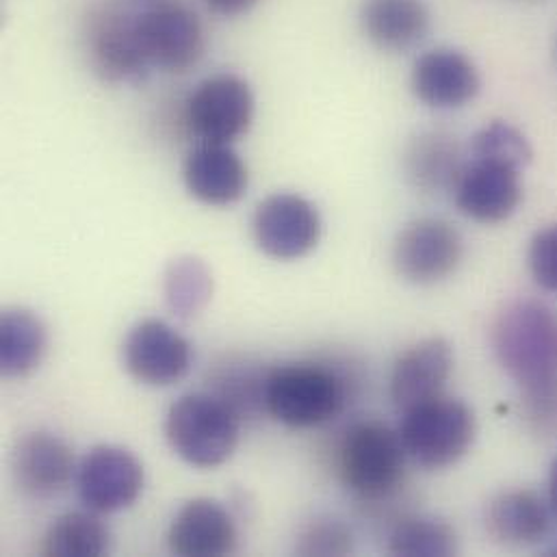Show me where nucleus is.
Masks as SVG:
<instances>
[{
    "label": "nucleus",
    "mask_w": 557,
    "mask_h": 557,
    "mask_svg": "<svg viewBox=\"0 0 557 557\" xmlns=\"http://www.w3.org/2000/svg\"><path fill=\"white\" fill-rule=\"evenodd\" d=\"M493 349L523 395L557 391V312L543 301L508 304L491 332Z\"/></svg>",
    "instance_id": "obj_1"
},
{
    "label": "nucleus",
    "mask_w": 557,
    "mask_h": 557,
    "mask_svg": "<svg viewBox=\"0 0 557 557\" xmlns=\"http://www.w3.org/2000/svg\"><path fill=\"white\" fill-rule=\"evenodd\" d=\"M406 460L399 432L380 421H360L338 443L336 473L356 499L380 504L401 488Z\"/></svg>",
    "instance_id": "obj_2"
},
{
    "label": "nucleus",
    "mask_w": 557,
    "mask_h": 557,
    "mask_svg": "<svg viewBox=\"0 0 557 557\" xmlns=\"http://www.w3.org/2000/svg\"><path fill=\"white\" fill-rule=\"evenodd\" d=\"M349 399V384L330 364L293 362L268 373L265 410L282 425L317 428L336 419Z\"/></svg>",
    "instance_id": "obj_3"
},
{
    "label": "nucleus",
    "mask_w": 557,
    "mask_h": 557,
    "mask_svg": "<svg viewBox=\"0 0 557 557\" xmlns=\"http://www.w3.org/2000/svg\"><path fill=\"white\" fill-rule=\"evenodd\" d=\"M172 449L191 467L215 469L237 449L239 414L213 393H189L172 404L165 419Z\"/></svg>",
    "instance_id": "obj_4"
},
{
    "label": "nucleus",
    "mask_w": 557,
    "mask_h": 557,
    "mask_svg": "<svg viewBox=\"0 0 557 557\" xmlns=\"http://www.w3.org/2000/svg\"><path fill=\"white\" fill-rule=\"evenodd\" d=\"M81 39L89 70L109 85L139 83L152 72L139 33V13L122 4H94L83 17Z\"/></svg>",
    "instance_id": "obj_5"
},
{
    "label": "nucleus",
    "mask_w": 557,
    "mask_h": 557,
    "mask_svg": "<svg viewBox=\"0 0 557 557\" xmlns=\"http://www.w3.org/2000/svg\"><path fill=\"white\" fill-rule=\"evenodd\" d=\"M478 423L471 406L454 397H434L404 412L399 436L408 458L428 471L460 462L473 441Z\"/></svg>",
    "instance_id": "obj_6"
},
{
    "label": "nucleus",
    "mask_w": 557,
    "mask_h": 557,
    "mask_svg": "<svg viewBox=\"0 0 557 557\" xmlns=\"http://www.w3.org/2000/svg\"><path fill=\"white\" fill-rule=\"evenodd\" d=\"M257 100L246 78L215 74L205 78L187 98L183 126L198 144L233 146L248 135L255 122Z\"/></svg>",
    "instance_id": "obj_7"
},
{
    "label": "nucleus",
    "mask_w": 557,
    "mask_h": 557,
    "mask_svg": "<svg viewBox=\"0 0 557 557\" xmlns=\"http://www.w3.org/2000/svg\"><path fill=\"white\" fill-rule=\"evenodd\" d=\"M139 33L152 70L185 74L207 52V30L194 9L181 2H157L139 13Z\"/></svg>",
    "instance_id": "obj_8"
},
{
    "label": "nucleus",
    "mask_w": 557,
    "mask_h": 557,
    "mask_svg": "<svg viewBox=\"0 0 557 557\" xmlns=\"http://www.w3.org/2000/svg\"><path fill=\"white\" fill-rule=\"evenodd\" d=\"M465 257V242L458 228L438 218L410 222L395 239L393 265L412 284H436L449 278Z\"/></svg>",
    "instance_id": "obj_9"
},
{
    "label": "nucleus",
    "mask_w": 557,
    "mask_h": 557,
    "mask_svg": "<svg viewBox=\"0 0 557 557\" xmlns=\"http://www.w3.org/2000/svg\"><path fill=\"white\" fill-rule=\"evenodd\" d=\"M144 467L124 447L98 445L81 462L76 486L81 502L96 515L131 508L144 491Z\"/></svg>",
    "instance_id": "obj_10"
},
{
    "label": "nucleus",
    "mask_w": 557,
    "mask_h": 557,
    "mask_svg": "<svg viewBox=\"0 0 557 557\" xmlns=\"http://www.w3.org/2000/svg\"><path fill=\"white\" fill-rule=\"evenodd\" d=\"M252 233L268 257L297 261L317 248L321 215L310 200L297 194H274L257 207Z\"/></svg>",
    "instance_id": "obj_11"
},
{
    "label": "nucleus",
    "mask_w": 557,
    "mask_h": 557,
    "mask_svg": "<svg viewBox=\"0 0 557 557\" xmlns=\"http://www.w3.org/2000/svg\"><path fill=\"white\" fill-rule=\"evenodd\" d=\"M194 362L191 343L161 319L139 321L124 341V367L141 384L172 386Z\"/></svg>",
    "instance_id": "obj_12"
},
{
    "label": "nucleus",
    "mask_w": 557,
    "mask_h": 557,
    "mask_svg": "<svg viewBox=\"0 0 557 557\" xmlns=\"http://www.w3.org/2000/svg\"><path fill=\"white\" fill-rule=\"evenodd\" d=\"M451 194L465 218L480 224L506 222L523 200L521 170L469 157Z\"/></svg>",
    "instance_id": "obj_13"
},
{
    "label": "nucleus",
    "mask_w": 557,
    "mask_h": 557,
    "mask_svg": "<svg viewBox=\"0 0 557 557\" xmlns=\"http://www.w3.org/2000/svg\"><path fill=\"white\" fill-rule=\"evenodd\" d=\"M410 85L423 104L449 111L462 109L478 98L482 76L469 54L441 46L423 52L414 61Z\"/></svg>",
    "instance_id": "obj_14"
},
{
    "label": "nucleus",
    "mask_w": 557,
    "mask_h": 557,
    "mask_svg": "<svg viewBox=\"0 0 557 557\" xmlns=\"http://www.w3.org/2000/svg\"><path fill=\"white\" fill-rule=\"evenodd\" d=\"M17 488L33 499H50L67 488L74 478V454L52 432L24 434L11 458Z\"/></svg>",
    "instance_id": "obj_15"
},
{
    "label": "nucleus",
    "mask_w": 557,
    "mask_h": 557,
    "mask_svg": "<svg viewBox=\"0 0 557 557\" xmlns=\"http://www.w3.org/2000/svg\"><path fill=\"white\" fill-rule=\"evenodd\" d=\"M187 191L209 207L239 202L250 185L246 161L224 144H198L183 163Z\"/></svg>",
    "instance_id": "obj_16"
},
{
    "label": "nucleus",
    "mask_w": 557,
    "mask_h": 557,
    "mask_svg": "<svg viewBox=\"0 0 557 557\" xmlns=\"http://www.w3.org/2000/svg\"><path fill=\"white\" fill-rule=\"evenodd\" d=\"M454 371V349L445 338H425L406 349L391 375V397L406 412L441 397Z\"/></svg>",
    "instance_id": "obj_17"
},
{
    "label": "nucleus",
    "mask_w": 557,
    "mask_h": 557,
    "mask_svg": "<svg viewBox=\"0 0 557 557\" xmlns=\"http://www.w3.org/2000/svg\"><path fill=\"white\" fill-rule=\"evenodd\" d=\"M168 545L176 556H233L239 545V532L224 506L211 499H194L174 517Z\"/></svg>",
    "instance_id": "obj_18"
},
{
    "label": "nucleus",
    "mask_w": 557,
    "mask_h": 557,
    "mask_svg": "<svg viewBox=\"0 0 557 557\" xmlns=\"http://www.w3.org/2000/svg\"><path fill=\"white\" fill-rule=\"evenodd\" d=\"M358 17L364 37L386 52L414 48L432 24L425 0H362Z\"/></svg>",
    "instance_id": "obj_19"
},
{
    "label": "nucleus",
    "mask_w": 557,
    "mask_h": 557,
    "mask_svg": "<svg viewBox=\"0 0 557 557\" xmlns=\"http://www.w3.org/2000/svg\"><path fill=\"white\" fill-rule=\"evenodd\" d=\"M486 530L499 545L534 547L552 532V508L534 491H508L491 502Z\"/></svg>",
    "instance_id": "obj_20"
},
{
    "label": "nucleus",
    "mask_w": 557,
    "mask_h": 557,
    "mask_svg": "<svg viewBox=\"0 0 557 557\" xmlns=\"http://www.w3.org/2000/svg\"><path fill=\"white\" fill-rule=\"evenodd\" d=\"M465 163L467 159L460 144L443 131L417 135L408 144L404 157L406 176L421 194L454 191Z\"/></svg>",
    "instance_id": "obj_21"
},
{
    "label": "nucleus",
    "mask_w": 557,
    "mask_h": 557,
    "mask_svg": "<svg viewBox=\"0 0 557 557\" xmlns=\"http://www.w3.org/2000/svg\"><path fill=\"white\" fill-rule=\"evenodd\" d=\"M48 334L37 314L26 308H7L0 317V371L9 377L33 373L46 354Z\"/></svg>",
    "instance_id": "obj_22"
},
{
    "label": "nucleus",
    "mask_w": 557,
    "mask_h": 557,
    "mask_svg": "<svg viewBox=\"0 0 557 557\" xmlns=\"http://www.w3.org/2000/svg\"><path fill=\"white\" fill-rule=\"evenodd\" d=\"M111 552L109 528L91 512L59 517L46 532L41 554L48 557H100Z\"/></svg>",
    "instance_id": "obj_23"
},
{
    "label": "nucleus",
    "mask_w": 557,
    "mask_h": 557,
    "mask_svg": "<svg viewBox=\"0 0 557 557\" xmlns=\"http://www.w3.org/2000/svg\"><path fill=\"white\" fill-rule=\"evenodd\" d=\"M386 552L401 557L456 556L458 539L454 528L443 519L410 515L393 525Z\"/></svg>",
    "instance_id": "obj_24"
},
{
    "label": "nucleus",
    "mask_w": 557,
    "mask_h": 557,
    "mask_svg": "<svg viewBox=\"0 0 557 557\" xmlns=\"http://www.w3.org/2000/svg\"><path fill=\"white\" fill-rule=\"evenodd\" d=\"M213 293L209 268L194 257L176 259L165 274V299L174 314L183 319L196 317Z\"/></svg>",
    "instance_id": "obj_25"
},
{
    "label": "nucleus",
    "mask_w": 557,
    "mask_h": 557,
    "mask_svg": "<svg viewBox=\"0 0 557 557\" xmlns=\"http://www.w3.org/2000/svg\"><path fill=\"white\" fill-rule=\"evenodd\" d=\"M268 373H261L246 362H228V367H222L213 377V395L226 401L239 419H246V414L257 417L265 410Z\"/></svg>",
    "instance_id": "obj_26"
},
{
    "label": "nucleus",
    "mask_w": 557,
    "mask_h": 557,
    "mask_svg": "<svg viewBox=\"0 0 557 557\" xmlns=\"http://www.w3.org/2000/svg\"><path fill=\"white\" fill-rule=\"evenodd\" d=\"M471 159L497 161L523 170L532 159V148L525 135L508 122H491L478 131L469 148Z\"/></svg>",
    "instance_id": "obj_27"
},
{
    "label": "nucleus",
    "mask_w": 557,
    "mask_h": 557,
    "mask_svg": "<svg viewBox=\"0 0 557 557\" xmlns=\"http://www.w3.org/2000/svg\"><path fill=\"white\" fill-rule=\"evenodd\" d=\"M299 556H347L354 552V534L338 519H317L297 539Z\"/></svg>",
    "instance_id": "obj_28"
},
{
    "label": "nucleus",
    "mask_w": 557,
    "mask_h": 557,
    "mask_svg": "<svg viewBox=\"0 0 557 557\" xmlns=\"http://www.w3.org/2000/svg\"><path fill=\"white\" fill-rule=\"evenodd\" d=\"M528 261L536 282L547 290L557 293V224L536 233L530 244Z\"/></svg>",
    "instance_id": "obj_29"
},
{
    "label": "nucleus",
    "mask_w": 557,
    "mask_h": 557,
    "mask_svg": "<svg viewBox=\"0 0 557 557\" xmlns=\"http://www.w3.org/2000/svg\"><path fill=\"white\" fill-rule=\"evenodd\" d=\"M523 417L530 430L539 436H557V391L523 395Z\"/></svg>",
    "instance_id": "obj_30"
},
{
    "label": "nucleus",
    "mask_w": 557,
    "mask_h": 557,
    "mask_svg": "<svg viewBox=\"0 0 557 557\" xmlns=\"http://www.w3.org/2000/svg\"><path fill=\"white\" fill-rule=\"evenodd\" d=\"M207 9L220 17H239L250 13L261 0H202Z\"/></svg>",
    "instance_id": "obj_31"
},
{
    "label": "nucleus",
    "mask_w": 557,
    "mask_h": 557,
    "mask_svg": "<svg viewBox=\"0 0 557 557\" xmlns=\"http://www.w3.org/2000/svg\"><path fill=\"white\" fill-rule=\"evenodd\" d=\"M549 506L554 510V515H557V458L552 465V473H549Z\"/></svg>",
    "instance_id": "obj_32"
}]
</instances>
